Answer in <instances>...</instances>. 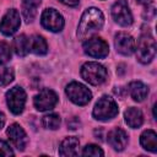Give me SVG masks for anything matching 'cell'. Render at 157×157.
Instances as JSON below:
<instances>
[{
    "label": "cell",
    "instance_id": "1",
    "mask_svg": "<svg viewBox=\"0 0 157 157\" xmlns=\"http://www.w3.org/2000/svg\"><path fill=\"white\" fill-rule=\"evenodd\" d=\"M103 25L104 16L102 11L96 7H90L82 13V17L77 27V37L80 39L91 38V36L98 32L103 27Z\"/></svg>",
    "mask_w": 157,
    "mask_h": 157
},
{
    "label": "cell",
    "instance_id": "2",
    "mask_svg": "<svg viewBox=\"0 0 157 157\" xmlns=\"http://www.w3.org/2000/svg\"><path fill=\"white\" fill-rule=\"evenodd\" d=\"M118 112L119 109L115 101L109 96H103L97 101L93 108V117L97 120L107 121L113 119L118 114Z\"/></svg>",
    "mask_w": 157,
    "mask_h": 157
},
{
    "label": "cell",
    "instance_id": "3",
    "mask_svg": "<svg viewBox=\"0 0 157 157\" xmlns=\"http://www.w3.org/2000/svg\"><path fill=\"white\" fill-rule=\"evenodd\" d=\"M81 76L86 82L98 86L107 80V69L98 63H86L81 67Z\"/></svg>",
    "mask_w": 157,
    "mask_h": 157
},
{
    "label": "cell",
    "instance_id": "4",
    "mask_svg": "<svg viewBox=\"0 0 157 157\" xmlns=\"http://www.w3.org/2000/svg\"><path fill=\"white\" fill-rule=\"evenodd\" d=\"M137 60L142 64L150 63L156 55V42L150 33L142 34L137 40V47H135Z\"/></svg>",
    "mask_w": 157,
    "mask_h": 157
},
{
    "label": "cell",
    "instance_id": "5",
    "mask_svg": "<svg viewBox=\"0 0 157 157\" xmlns=\"http://www.w3.org/2000/svg\"><path fill=\"white\" fill-rule=\"evenodd\" d=\"M65 92H66L67 97L70 98V101L74 102L77 105H85L92 98L91 91L85 85H82L80 82H71V83H69L66 86Z\"/></svg>",
    "mask_w": 157,
    "mask_h": 157
},
{
    "label": "cell",
    "instance_id": "6",
    "mask_svg": "<svg viewBox=\"0 0 157 157\" xmlns=\"http://www.w3.org/2000/svg\"><path fill=\"white\" fill-rule=\"evenodd\" d=\"M6 102H7L9 109L13 114H21L26 104V92L23 91L22 87L15 86L7 91Z\"/></svg>",
    "mask_w": 157,
    "mask_h": 157
},
{
    "label": "cell",
    "instance_id": "7",
    "mask_svg": "<svg viewBox=\"0 0 157 157\" xmlns=\"http://www.w3.org/2000/svg\"><path fill=\"white\" fill-rule=\"evenodd\" d=\"M42 26L52 32H59L64 27V18L55 9H45L40 17Z\"/></svg>",
    "mask_w": 157,
    "mask_h": 157
},
{
    "label": "cell",
    "instance_id": "8",
    "mask_svg": "<svg viewBox=\"0 0 157 157\" xmlns=\"http://www.w3.org/2000/svg\"><path fill=\"white\" fill-rule=\"evenodd\" d=\"M83 50L87 55L92 58H105L109 53V47L102 38H88L83 43Z\"/></svg>",
    "mask_w": 157,
    "mask_h": 157
},
{
    "label": "cell",
    "instance_id": "9",
    "mask_svg": "<svg viewBox=\"0 0 157 157\" xmlns=\"http://www.w3.org/2000/svg\"><path fill=\"white\" fill-rule=\"evenodd\" d=\"M112 16L114 21L120 26H130L132 23V15L125 0H118L112 6Z\"/></svg>",
    "mask_w": 157,
    "mask_h": 157
},
{
    "label": "cell",
    "instance_id": "10",
    "mask_svg": "<svg viewBox=\"0 0 157 157\" xmlns=\"http://www.w3.org/2000/svg\"><path fill=\"white\" fill-rule=\"evenodd\" d=\"M58 102V96L54 91L49 90V88H44L33 99L34 107L39 112H44V110H50L55 107Z\"/></svg>",
    "mask_w": 157,
    "mask_h": 157
},
{
    "label": "cell",
    "instance_id": "11",
    "mask_svg": "<svg viewBox=\"0 0 157 157\" xmlns=\"http://www.w3.org/2000/svg\"><path fill=\"white\" fill-rule=\"evenodd\" d=\"M20 23H21L20 13L17 12V10L11 9L1 18V21H0V31L5 36H12L18 29Z\"/></svg>",
    "mask_w": 157,
    "mask_h": 157
},
{
    "label": "cell",
    "instance_id": "12",
    "mask_svg": "<svg viewBox=\"0 0 157 157\" xmlns=\"http://www.w3.org/2000/svg\"><path fill=\"white\" fill-rule=\"evenodd\" d=\"M114 44H115L117 52L123 55H131L135 52V47H136L134 37L125 32H119L115 36Z\"/></svg>",
    "mask_w": 157,
    "mask_h": 157
},
{
    "label": "cell",
    "instance_id": "13",
    "mask_svg": "<svg viewBox=\"0 0 157 157\" xmlns=\"http://www.w3.org/2000/svg\"><path fill=\"white\" fill-rule=\"evenodd\" d=\"M6 134L10 139V141L12 142V145L20 150V151H23L28 144V139H27V135L25 132V130L18 125V124H11L7 130H6Z\"/></svg>",
    "mask_w": 157,
    "mask_h": 157
},
{
    "label": "cell",
    "instance_id": "14",
    "mask_svg": "<svg viewBox=\"0 0 157 157\" xmlns=\"http://www.w3.org/2000/svg\"><path fill=\"white\" fill-rule=\"evenodd\" d=\"M107 140L115 151H123L128 145V134L120 128H114L108 132Z\"/></svg>",
    "mask_w": 157,
    "mask_h": 157
},
{
    "label": "cell",
    "instance_id": "15",
    "mask_svg": "<svg viewBox=\"0 0 157 157\" xmlns=\"http://www.w3.org/2000/svg\"><path fill=\"white\" fill-rule=\"evenodd\" d=\"M78 147H80V141L75 136H69L63 140L59 153L61 156H77L78 155Z\"/></svg>",
    "mask_w": 157,
    "mask_h": 157
},
{
    "label": "cell",
    "instance_id": "16",
    "mask_svg": "<svg viewBox=\"0 0 157 157\" xmlns=\"http://www.w3.org/2000/svg\"><path fill=\"white\" fill-rule=\"evenodd\" d=\"M124 118H125V121L126 124L132 128V129H136L139 126L142 125L144 123V115H142V112L135 107H131L129 109L125 110V114H124Z\"/></svg>",
    "mask_w": 157,
    "mask_h": 157
},
{
    "label": "cell",
    "instance_id": "17",
    "mask_svg": "<svg viewBox=\"0 0 157 157\" xmlns=\"http://www.w3.org/2000/svg\"><path fill=\"white\" fill-rule=\"evenodd\" d=\"M40 0H22V16L26 22H32L37 15Z\"/></svg>",
    "mask_w": 157,
    "mask_h": 157
},
{
    "label": "cell",
    "instance_id": "18",
    "mask_svg": "<svg viewBox=\"0 0 157 157\" xmlns=\"http://www.w3.org/2000/svg\"><path fill=\"white\" fill-rule=\"evenodd\" d=\"M129 92H130V96L134 101L142 102L148 93V88L141 81H132L129 85Z\"/></svg>",
    "mask_w": 157,
    "mask_h": 157
},
{
    "label": "cell",
    "instance_id": "19",
    "mask_svg": "<svg viewBox=\"0 0 157 157\" xmlns=\"http://www.w3.org/2000/svg\"><path fill=\"white\" fill-rule=\"evenodd\" d=\"M140 144L145 150L156 152L157 151V134L151 129L144 131L140 136Z\"/></svg>",
    "mask_w": 157,
    "mask_h": 157
},
{
    "label": "cell",
    "instance_id": "20",
    "mask_svg": "<svg viewBox=\"0 0 157 157\" xmlns=\"http://www.w3.org/2000/svg\"><path fill=\"white\" fill-rule=\"evenodd\" d=\"M29 50L37 55H44L48 52L47 42L43 37L36 34L29 39Z\"/></svg>",
    "mask_w": 157,
    "mask_h": 157
},
{
    "label": "cell",
    "instance_id": "21",
    "mask_svg": "<svg viewBox=\"0 0 157 157\" xmlns=\"http://www.w3.org/2000/svg\"><path fill=\"white\" fill-rule=\"evenodd\" d=\"M13 49L18 56H26L29 52V39L27 36L21 34L13 39Z\"/></svg>",
    "mask_w": 157,
    "mask_h": 157
},
{
    "label": "cell",
    "instance_id": "22",
    "mask_svg": "<svg viewBox=\"0 0 157 157\" xmlns=\"http://www.w3.org/2000/svg\"><path fill=\"white\" fill-rule=\"evenodd\" d=\"M42 124L45 129H50V130H56L60 126V117L58 114H47L43 117L42 119Z\"/></svg>",
    "mask_w": 157,
    "mask_h": 157
},
{
    "label": "cell",
    "instance_id": "23",
    "mask_svg": "<svg viewBox=\"0 0 157 157\" xmlns=\"http://www.w3.org/2000/svg\"><path fill=\"white\" fill-rule=\"evenodd\" d=\"M13 80V71L10 67H1L0 69V86H7Z\"/></svg>",
    "mask_w": 157,
    "mask_h": 157
},
{
    "label": "cell",
    "instance_id": "24",
    "mask_svg": "<svg viewBox=\"0 0 157 157\" xmlns=\"http://www.w3.org/2000/svg\"><path fill=\"white\" fill-rule=\"evenodd\" d=\"M11 59V48L7 43L0 42V65L6 64Z\"/></svg>",
    "mask_w": 157,
    "mask_h": 157
},
{
    "label": "cell",
    "instance_id": "25",
    "mask_svg": "<svg viewBox=\"0 0 157 157\" xmlns=\"http://www.w3.org/2000/svg\"><path fill=\"white\" fill-rule=\"evenodd\" d=\"M82 155L83 156H90V157H99V156H103L104 152L97 145H92L91 144V145H87L86 147H83Z\"/></svg>",
    "mask_w": 157,
    "mask_h": 157
},
{
    "label": "cell",
    "instance_id": "26",
    "mask_svg": "<svg viewBox=\"0 0 157 157\" xmlns=\"http://www.w3.org/2000/svg\"><path fill=\"white\" fill-rule=\"evenodd\" d=\"M156 15V7L155 5L151 2V4H147L145 5V11H144V18L146 20H152Z\"/></svg>",
    "mask_w": 157,
    "mask_h": 157
},
{
    "label": "cell",
    "instance_id": "27",
    "mask_svg": "<svg viewBox=\"0 0 157 157\" xmlns=\"http://www.w3.org/2000/svg\"><path fill=\"white\" fill-rule=\"evenodd\" d=\"M0 156H13V151L6 141L0 140Z\"/></svg>",
    "mask_w": 157,
    "mask_h": 157
},
{
    "label": "cell",
    "instance_id": "28",
    "mask_svg": "<svg viewBox=\"0 0 157 157\" xmlns=\"http://www.w3.org/2000/svg\"><path fill=\"white\" fill-rule=\"evenodd\" d=\"M59 1L63 2L64 5H66V6H71V7L77 6L78 2H80V0H59Z\"/></svg>",
    "mask_w": 157,
    "mask_h": 157
},
{
    "label": "cell",
    "instance_id": "29",
    "mask_svg": "<svg viewBox=\"0 0 157 157\" xmlns=\"http://www.w3.org/2000/svg\"><path fill=\"white\" fill-rule=\"evenodd\" d=\"M4 124H5V115L0 112V129L4 126Z\"/></svg>",
    "mask_w": 157,
    "mask_h": 157
},
{
    "label": "cell",
    "instance_id": "30",
    "mask_svg": "<svg viewBox=\"0 0 157 157\" xmlns=\"http://www.w3.org/2000/svg\"><path fill=\"white\" fill-rule=\"evenodd\" d=\"M137 2H139V4H142V5L145 6V5H147V4H151L152 0H137Z\"/></svg>",
    "mask_w": 157,
    "mask_h": 157
}]
</instances>
